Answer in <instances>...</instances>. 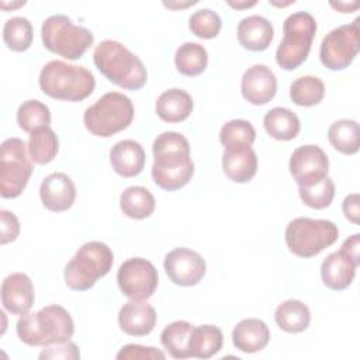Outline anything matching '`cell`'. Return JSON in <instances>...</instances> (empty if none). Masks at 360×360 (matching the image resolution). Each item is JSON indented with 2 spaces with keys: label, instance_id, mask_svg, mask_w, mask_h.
I'll list each match as a JSON object with an SVG mask.
<instances>
[{
  "label": "cell",
  "instance_id": "cell-6",
  "mask_svg": "<svg viewBox=\"0 0 360 360\" xmlns=\"http://www.w3.org/2000/svg\"><path fill=\"white\" fill-rule=\"evenodd\" d=\"M134 118V104L120 91H108L83 114L87 131L100 138H110L129 127Z\"/></svg>",
  "mask_w": 360,
  "mask_h": 360
},
{
  "label": "cell",
  "instance_id": "cell-43",
  "mask_svg": "<svg viewBox=\"0 0 360 360\" xmlns=\"http://www.w3.org/2000/svg\"><path fill=\"white\" fill-rule=\"evenodd\" d=\"M359 249H360V235L359 233H354L352 236H349L340 246V252L343 255H346L350 260H353L357 266L360 264V253H359Z\"/></svg>",
  "mask_w": 360,
  "mask_h": 360
},
{
  "label": "cell",
  "instance_id": "cell-10",
  "mask_svg": "<svg viewBox=\"0 0 360 360\" xmlns=\"http://www.w3.org/2000/svg\"><path fill=\"white\" fill-rule=\"evenodd\" d=\"M32 159L28 146L20 138H7L0 148V195L18 197L32 174Z\"/></svg>",
  "mask_w": 360,
  "mask_h": 360
},
{
  "label": "cell",
  "instance_id": "cell-42",
  "mask_svg": "<svg viewBox=\"0 0 360 360\" xmlns=\"http://www.w3.org/2000/svg\"><path fill=\"white\" fill-rule=\"evenodd\" d=\"M342 210L346 219H349L356 225L360 224V197L357 193H353L345 197L342 202Z\"/></svg>",
  "mask_w": 360,
  "mask_h": 360
},
{
  "label": "cell",
  "instance_id": "cell-9",
  "mask_svg": "<svg viewBox=\"0 0 360 360\" xmlns=\"http://www.w3.org/2000/svg\"><path fill=\"white\" fill-rule=\"evenodd\" d=\"M339 238V228L329 219L298 217L288 222L284 239L288 250L298 257H312L333 245Z\"/></svg>",
  "mask_w": 360,
  "mask_h": 360
},
{
  "label": "cell",
  "instance_id": "cell-7",
  "mask_svg": "<svg viewBox=\"0 0 360 360\" xmlns=\"http://www.w3.org/2000/svg\"><path fill=\"white\" fill-rule=\"evenodd\" d=\"M316 32V21L307 11L290 14L283 24V39L276 51V62L284 70H294L302 65L311 51Z\"/></svg>",
  "mask_w": 360,
  "mask_h": 360
},
{
  "label": "cell",
  "instance_id": "cell-30",
  "mask_svg": "<svg viewBox=\"0 0 360 360\" xmlns=\"http://www.w3.org/2000/svg\"><path fill=\"white\" fill-rule=\"evenodd\" d=\"M193 325L187 321H174L166 325L160 333V342L169 354L174 359H188L190 357V338L193 332Z\"/></svg>",
  "mask_w": 360,
  "mask_h": 360
},
{
  "label": "cell",
  "instance_id": "cell-37",
  "mask_svg": "<svg viewBox=\"0 0 360 360\" xmlns=\"http://www.w3.org/2000/svg\"><path fill=\"white\" fill-rule=\"evenodd\" d=\"M298 193L305 205L315 210H323L332 204L335 197V183L326 176L314 184L298 186Z\"/></svg>",
  "mask_w": 360,
  "mask_h": 360
},
{
  "label": "cell",
  "instance_id": "cell-12",
  "mask_svg": "<svg viewBox=\"0 0 360 360\" xmlns=\"http://www.w3.org/2000/svg\"><path fill=\"white\" fill-rule=\"evenodd\" d=\"M158 281L156 267L143 257L127 259L117 273V283L121 292L135 301L150 298L158 288Z\"/></svg>",
  "mask_w": 360,
  "mask_h": 360
},
{
  "label": "cell",
  "instance_id": "cell-45",
  "mask_svg": "<svg viewBox=\"0 0 360 360\" xmlns=\"http://www.w3.org/2000/svg\"><path fill=\"white\" fill-rule=\"evenodd\" d=\"M257 1L256 0H252V1H228V4L231 6V7H233V8H239V10H242V8H249V7H252V6H255Z\"/></svg>",
  "mask_w": 360,
  "mask_h": 360
},
{
  "label": "cell",
  "instance_id": "cell-5",
  "mask_svg": "<svg viewBox=\"0 0 360 360\" xmlns=\"http://www.w3.org/2000/svg\"><path fill=\"white\" fill-rule=\"evenodd\" d=\"M114 263L112 250L100 240L82 245L65 267V283L70 290H90L96 281L111 270Z\"/></svg>",
  "mask_w": 360,
  "mask_h": 360
},
{
  "label": "cell",
  "instance_id": "cell-19",
  "mask_svg": "<svg viewBox=\"0 0 360 360\" xmlns=\"http://www.w3.org/2000/svg\"><path fill=\"white\" fill-rule=\"evenodd\" d=\"M222 170L235 183L250 181L257 172V155L252 146L225 148L222 155Z\"/></svg>",
  "mask_w": 360,
  "mask_h": 360
},
{
  "label": "cell",
  "instance_id": "cell-33",
  "mask_svg": "<svg viewBox=\"0 0 360 360\" xmlns=\"http://www.w3.org/2000/svg\"><path fill=\"white\" fill-rule=\"evenodd\" d=\"M325 97V84L316 76H301L290 86V98L301 107H312L319 104Z\"/></svg>",
  "mask_w": 360,
  "mask_h": 360
},
{
  "label": "cell",
  "instance_id": "cell-1",
  "mask_svg": "<svg viewBox=\"0 0 360 360\" xmlns=\"http://www.w3.org/2000/svg\"><path fill=\"white\" fill-rule=\"evenodd\" d=\"M152 179L160 188L176 191L191 180L194 163L190 158V143L184 135L166 131L156 136L152 145Z\"/></svg>",
  "mask_w": 360,
  "mask_h": 360
},
{
  "label": "cell",
  "instance_id": "cell-27",
  "mask_svg": "<svg viewBox=\"0 0 360 360\" xmlns=\"http://www.w3.org/2000/svg\"><path fill=\"white\" fill-rule=\"evenodd\" d=\"M153 194L142 186L127 187L120 195V208L124 215L132 219H145L155 211Z\"/></svg>",
  "mask_w": 360,
  "mask_h": 360
},
{
  "label": "cell",
  "instance_id": "cell-3",
  "mask_svg": "<svg viewBox=\"0 0 360 360\" xmlns=\"http://www.w3.org/2000/svg\"><path fill=\"white\" fill-rule=\"evenodd\" d=\"M20 340L28 346H48L70 340L75 323L70 314L60 305H46L38 312L21 315L15 326Z\"/></svg>",
  "mask_w": 360,
  "mask_h": 360
},
{
  "label": "cell",
  "instance_id": "cell-29",
  "mask_svg": "<svg viewBox=\"0 0 360 360\" xmlns=\"http://www.w3.org/2000/svg\"><path fill=\"white\" fill-rule=\"evenodd\" d=\"M328 139L330 145L343 155L357 153L360 146L359 122L349 118H342L332 122L328 129Z\"/></svg>",
  "mask_w": 360,
  "mask_h": 360
},
{
  "label": "cell",
  "instance_id": "cell-36",
  "mask_svg": "<svg viewBox=\"0 0 360 360\" xmlns=\"http://www.w3.org/2000/svg\"><path fill=\"white\" fill-rule=\"evenodd\" d=\"M256 139V131L248 120H231L219 129V141L224 148L252 146Z\"/></svg>",
  "mask_w": 360,
  "mask_h": 360
},
{
  "label": "cell",
  "instance_id": "cell-38",
  "mask_svg": "<svg viewBox=\"0 0 360 360\" xmlns=\"http://www.w3.org/2000/svg\"><path fill=\"white\" fill-rule=\"evenodd\" d=\"M222 27L221 17L211 8H201L193 13L188 18L190 31L202 39L215 38Z\"/></svg>",
  "mask_w": 360,
  "mask_h": 360
},
{
  "label": "cell",
  "instance_id": "cell-18",
  "mask_svg": "<svg viewBox=\"0 0 360 360\" xmlns=\"http://www.w3.org/2000/svg\"><path fill=\"white\" fill-rule=\"evenodd\" d=\"M118 325L121 330L129 336H146L156 325V311L146 300H131L121 307Z\"/></svg>",
  "mask_w": 360,
  "mask_h": 360
},
{
  "label": "cell",
  "instance_id": "cell-25",
  "mask_svg": "<svg viewBox=\"0 0 360 360\" xmlns=\"http://www.w3.org/2000/svg\"><path fill=\"white\" fill-rule=\"evenodd\" d=\"M263 125L266 132L277 141H291L301 129L298 115L285 107H274L267 111Z\"/></svg>",
  "mask_w": 360,
  "mask_h": 360
},
{
  "label": "cell",
  "instance_id": "cell-28",
  "mask_svg": "<svg viewBox=\"0 0 360 360\" xmlns=\"http://www.w3.org/2000/svg\"><path fill=\"white\" fill-rule=\"evenodd\" d=\"M224 345L222 330L215 325L194 326L190 338V357L210 359L217 354Z\"/></svg>",
  "mask_w": 360,
  "mask_h": 360
},
{
  "label": "cell",
  "instance_id": "cell-26",
  "mask_svg": "<svg viewBox=\"0 0 360 360\" xmlns=\"http://www.w3.org/2000/svg\"><path fill=\"white\" fill-rule=\"evenodd\" d=\"M274 321L278 328L288 333L304 332L311 322V311L300 300H287L274 311Z\"/></svg>",
  "mask_w": 360,
  "mask_h": 360
},
{
  "label": "cell",
  "instance_id": "cell-31",
  "mask_svg": "<svg viewBox=\"0 0 360 360\" xmlns=\"http://www.w3.org/2000/svg\"><path fill=\"white\" fill-rule=\"evenodd\" d=\"M208 63L207 49L198 42H184L180 45L174 55L176 69L184 76L201 75Z\"/></svg>",
  "mask_w": 360,
  "mask_h": 360
},
{
  "label": "cell",
  "instance_id": "cell-22",
  "mask_svg": "<svg viewBox=\"0 0 360 360\" xmlns=\"http://www.w3.org/2000/svg\"><path fill=\"white\" fill-rule=\"evenodd\" d=\"M357 267L359 266L340 250L332 252L321 264L322 283L325 287L335 291L345 290L352 284Z\"/></svg>",
  "mask_w": 360,
  "mask_h": 360
},
{
  "label": "cell",
  "instance_id": "cell-23",
  "mask_svg": "<svg viewBox=\"0 0 360 360\" xmlns=\"http://www.w3.org/2000/svg\"><path fill=\"white\" fill-rule=\"evenodd\" d=\"M269 340V326L257 318L242 319L232 330V343L243 353H257L267 346Z\"/></svg>",
  "mask_w": 360,
  "mask_h": 360
},
{
  "label": "cell",
  "instance_id": "cell-40",
  "mask_svg": "<svg viewBox=\"0 0 360 360\" xmlns=\"http://www.w3.org/2000/svg\"><path fill=\"white\" fill-rule=\"evenodd\" d=\"M39 359H63V360H77L80 359V350L76 343L66 340L62 343H53L44 347L39 353Z\"/></svg>",
  "mask_w": 360,
  "mask_h": 360
},
{
  "label": "cell",
  "instance_id": "cell-34",
  "mask_svg": "<svg viewBox=\"0 0 360 360\" xmlns=\"http://www.w3.org/2000/svg\"><path fill=\"white\" fill-rule=\"evenodd\" d=\"M34 38L32 24L25 17H11L4 22L3 41L14 52L27 51Z\"/></svg>",
  "mask_w": 360,
  "mask_h": 360
},
{
  "label": "cell",
  "instance_id": "cell-16",
  "mask_svg": "<svg viewBox=\"0 0 360 360\" xmlns=\"http://www.w3.org/2000/svg\"><path fill=\"white\" fill-rule=\"evenodd\" d=\"M35 301L31 278L25 273H11L1 283V304L13 315H25Z\"/></svg>",
  "mask_w": 360,
  "mask_h": 360
},
{
  "label": "cell",
  "instance_id": "cell-24",
  "mask_svg": "<svg viewBox=\"0 0 360 360\" xmlns=\"http://www.w3.org/2000/svg\"><path fill=\"white\" fill-rule=\"evenodd\" d=\"M193 98L183 89L165 90L156 100V114L166 122H181L193 111Z\"/></svg>",
  "mask_w": 360,
  "mask_h": 360
},
{
  "label": "cell",
  "instance_id": "cell-20",
  "mask_svg": "<svg viewBox=\"0 0 360 360\" xmlns=\"http://www.w3.org/2000/svg\"><path fill=\"white\" fill-rule=\"evenodd\" d=\"M238 41L239 44L253 52L266 51L274 37L273 24L263 15H248L238 24Z\"/></svg>",
  "mask_w": 360,
  "mask_h": 360
},
{
  "label": "cell",
  "instance_id": "cell-17",
  "mask_svg": "<svg viewBox=\"0 0 360 360\" xmlns=\"http://www.w3.org/2000/svg\"><path fill=\"white\" fill-rule=\"evenodd\" d=\"M39 197L46 210L62 212L73 205L76 200V186L66 173L55 172L42 180Z\"/></svg>",
  "mask_w": 360,
  "mask_h": 360
},
{
  "label": "cell",
  "instance_id": "cell-44",
  "mask_svg": "<svg viewBox=\"0 0 360 360\" xmlns=\"http://www.w3.org/2000/svg\"><path fill=\"white\" fill-rule=\"evenodd\" d=\"M329 4H330L333 8H336L338 11H340V13H352V11H354V10L359 8V4H357V3H347V1H338V3H333V1H330Z\"/></svg>",
  "mask_w": 360,
  "mask_h": 360
},
{
  "label": "cell",
  "instance_id": "cell-8",
  "mask_svg": "<svg viewBox=\"0 0 360 360\" xmlns=\"http://www.w3.org/2000/svg\"><path fill=\"white\" fill-rule=\"evenodd\" d=\"M44 46L69 60H76L93 45L94 35L90 30L75 25L65 14L48 17L41 27Z\"/></svg>",
  "mask_w": 360,
  "mask_h": 360
},
{
  "label": "cell",
  "instance_id": "cell-46",
  "mask_svg": "<svg viewBox=\"0 0 360 360\" xmlns=\"http://www.w3.org/2000/svg\"><path fill=\"white\" fill-rule=\"evenodd\" d=\"M163 4L169 8H184V7H188V6H193V4H197V1H186V3H174V1H163Z\"/></svg>",
  "mask_w": 360,
  "mask_h": 360
},
{
  "label": "cell",
  "instance_id": "cell-21",
  "mask_svg": "<svg viewBox=\"0 0 360 360\" xmlns=\"http://www.w3.org/2000/svg\"><path fill=\"white\" fill-rule=\"evenodd\" d=\"M110 163L114 172L122 177L138 176L145 167V150L134 139L120 141L110 150Z\"/></svg>",
  "mask_w": 360,
  "mask_h": 360
},
{
  "label": "cell",
  "instance_id": "cell-32",
  "mask_svg": "<svg viewBox=\"0 0 360 360\" xmlns=\"http://www.w3.org/2000/svg\"><path fill=\"white\" fill-rule=\"evenodd\" d=\"M27 146L34 163L48 165L58 155L59 141L53 129H51L49 127H44L30 134Z\"/></svg>",
  "mask_w": 360,
  "mask_h": 360
},
{
  "label": "cell",
  "instance_id": "cell-11",
  "mask_svg": "<svg viewBox=\"0 0 360 360\" xmlns=\"http://www.w3.org/2000/svg\"><path fill=\"white\" fill-rule=\"evenodd\" d=\"M360 48V18L329 31L319 48V59L329 70H343L352 65Z\"/></svg>",
  "mask_w": 360,
  "mask_h": 360
},
{
  "label": "cell",
  "instance_id": "cell-13",
  "mask_svg": "<svg viewBox=\"0 0 360 360\" xmlns=\"http://www.w3.org/2000/svg\"><path fill=\"white\" fill-rule=\"evenodd\" d=\"M163 267L169 280L181 287L198 284L207 270L202 256L188 248H176L170 250L165 256Z\"/></svg>",
  "mask_w": 360,
  "mask_h": 360
},
{
  "label": "cell",
  "instance_id": "cell-15",
  "mask_svg": "<svg viewBox=\"0 0 360 360\" xmlns=\"http://www.w3.org/2000/svg\"><path fill=\"white\" fill-rule=\"evenodd\" d=\"M240 91L246 101L255 105L267 104L277 91L274 72L262 63L248 68L240 80Z\"/></svg>",
  "mask_w": 360,
  "mask_h": 360
},
{
  "label": "cell",
  "instance_id": "cell-2",
  "mask_svg": "<svg viewBox=\"0 0 360 360\" xmlns=\"http://www.w3.org/2000/svg\"><path fill=\"white\" fill-rule=\"evenodd\" d=\"M93 60L105 79L125 90H138L148 80L143 62L118 41H101L94 48Z\"/></svg>",
  "mask_w": 360,
  "mask_h": 360
},
{
  "label": "cell",
  "instance_id": "cell-14",
  "mask_svg": "<svg viewBox=\"0 0 360 360\" xmlns=\"http://www.w3.org/2000/svg\"><path fill=\"white\" fill-rule=\"evenodd\" d=\"M288 169L298 186H309L328 176L329 159L318 145H302L291 153Z\"/></svg>",
  "mask_w": 360,
  "mask_h": 360
},
{
  "label": "cell",
  "instance_id": "cell-4",
  "mask_svg": "<svg viewBox=\"0 0 360 360\" xmlns=\"http://www.w3.org/2000/svg\"><path fill=\"white\" fill-rule=\"evenodd\" d=\"M38 82L46 96L62 101H82L96 87V79L87 68L56 59L44 65Z\"/></svg>",
  "mask_w": 360,
  "mask_h": 360
},
{
  "label": "cell",
  "instance_id": "cell-35",
  "mask_svg": "<svg viewBox=\"0 0 360 360\" xmlns=\"http://www.w3.org/2000/svg\"><path fill=\"white\" fill-rule=\"evenodd\" d=\"M17 124L25 132L49 127L51 111L46 104L39 100H27L17 110Z\"/></svg>",
  "mask_w": 360,
  "mask_h": 360
},
{
  "label": "cell",
  "instance_id": "cell-41",
  "mask_svg": "<svg viewBox=\"0 0 360 360\" xmlns=\"http://www.w3.org/2000/svg\"><path fill=\"white\" fill-rule=\"evenodd\" d=\"M0 243L6 245L8 242H13L20 235V222L18 218L7 210L0 211Z\"/></svg>",
  "mask_w": 360,
  "mask_h": 360
},
{
  "label": "cell",
  "instance_id": "cell-39",
  "mask_svg": "<svg viewBox=\"0 0 360 360\" xmlns=\"http://www.w3.org/2000/svg\"><path fill=\"white\" fill-rule=\"evenodd\" d=\"M118 360H165L166 356L163 352L158 350L153 346H142L129 343L120 349L115 356Z\"/></svg>",
  "mask_w": 360,
  "mask_h": 360
}]
</instances>
